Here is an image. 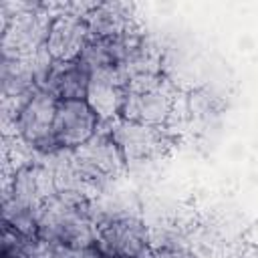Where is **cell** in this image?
<instances>
[{"label":"cell","instance_id":"obj_1","mask_svg":"<svg viewBox=\"0 0 258 258\" xmlns=\"http://www.w3.org/2000/svg\"><path fill=\"white\" fill-rule=\"evenodd\" d=\"M36 240L42 246L91 248L97 240V216L91 200L56 194L36 216Z\"/></svg>","mask_w":258,"mask_h":258},{"label":"cell","instance_id":"obj_2","mask_svg":"<svg viewBox=\"0 0 258 258\" xmlns=\"http://www.w3.org/2000/svg\"><path fill=\"white\" fill-rule=\"evenodd\" d=\"M177 89L163 75H137L127 81V93L121 117L153 127H167L175 105H177Z\"/></svg>","mask_w":258,"mask_h":258},{"label":"cell","instance_id":"obj_3","mask_svg":"<svg viewBox=\"0 0 258 258\" xmlns=\"http://www.w3.org/2000/svg\"><path fill=\"white\" fill-rule=\"evenodd\" d=\"M54 20L50 4H16L14 12H2V52L28 56L46 46Z\"/></svg>","mask_w":258,"mask_h":258},{"label":"cell","instance_id":"obj_4","mask_svg":"<svg viewBox=\"0 0 258 258\" xmlns=\"http://www.w3.org/2000/svg\"><path fill=\"white\" fill-rule=\"evenodd\" d=\"M58 99L44 89L36 91L14 117V137L38 157L58 151L54 143V115Z\"/></svg>","mask_w":258,"mask_h":258},{"label":"cell","instance_id":"obj_5","mask_svg":"<svg viewBox=\"0 0 258 258\" xmlns=\"http://www.w3.org/2000/svg\"><path fill=\"white\" fill-rule=\"evenodd\" d=\"M95 248L103 258H133L149 248V230L133 214L97 218Z\"/></svg>","mask_w":258,"mask_h":258},{"label":"cell","instance_id":"obj_6","mask_svg":"<svg viewBox=\"0 0 258 258\" xmlns=\"http://www.w3.org/2000/svg\"><path fill=\"white\" fill-rule=\"evenodd\" d=\"M73 159L81 177L95 191L109 183L113 177H117L125 167V159L109 129H99L87 143L73 149Z\"/></svg>","mask_w":258,"mask_h":258},{"label":"cell","instance_id":"obj_7","mask_svg":"<svg viewBox=\"0 0 258 258\" xmlns=\"http://www.w3.org/2000/svg\"><path fill=\"white\" fill-rule=\"evenodd\" d=\"M93 8V4H67L60 12L54 14V20L48 30L46 38V50L56 62H71L77 60L89 38V26H87V12Z\"/></svg>","mask_w":258,"mask_h":258},{"label":"cell","instance_id":"obj_8","mask_svg":"<svg viewBox=\"0 0 258 258\" xmlns=\"http://www.w3.org/2000/svg\"><path fill=\"white\" fill-rule=\"evenodd\" d=\"M109 133L117 143L125 163H143L159 157L169 145V131L119 117L111 123Z\"/></svg>","mask_w":258,"mask_h":258},{"label":"cell","instance_id":"obj_9","mask_svg":"<svg viewBox=\"0 0 258 258\" xmlns=\"http://www.w3.org/2000/svg\"><path fill=\"white\" fill-rule=\"evenodd\" d=\"M101 129V119L87 99L58 101L54 115V143L58 149H77Z\"/></svg>","mask_w":258,"mask_h":258},{"label":"cell","instance_id":"obj_10","mask_svg":"<svg viewBox=\"0 0 258 258\" xmlns=\"http://www.w3.org/2000/svg\"><path fill=\"white\" fill-rule=\"evenodd\" d=\"M127 93V77L121 69H103L91 73L87 103L101 123H113L121 117Z\"/></svg>","mask_w":258,"mask_h":258},{"label":"cell","instance_id":"obj_11","mask_svg":"<svg viewBox=\"0 0 258 258\" xmlns=\"http://www.w3.org/2000/svg\"><path fill=\"white\" fill-rule=\"evenodd\" d=\"M89 83H91V69L81 58L71 62L54 60L42 89L52 97H56L58 101H77V99H87Z\"/></svg>","mask_w":258,"mask_h":258},{"label":"cell","instance_id":"obj_12","mask_svg":"<svg viewBox=\"0 0 258 258\" xmlns=\"http://www.w3.org/2000/svg\"><path fill=\"white\" fill-rule=\"evenodd\" d=\"M91 38H107V36H121L135 30V22L131 16V6L117 4V2H103L93 4V8L85 16Z\"/></svg>","mask_w":258,"mask_h":258},{"label":"cell","instance_id":"obj_13","mask_svg":"<svg viewBox=\"0 0 258 258\" xmlns=\"http://www.w3.org/2000/svg\"><path fill=\"white\" fill-rule=\"evenodd\" d=\"M133 258H153V252H151V248H147V250H143L141 254H137Z\"/></svg>","mask_w":258,"mask_h":258}]
</instances>
